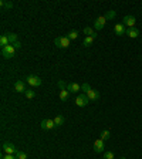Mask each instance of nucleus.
<instances>
[{
  "instance_id": "31",
  "label": "nucleus",
  "mask_w": 142,
  "mask_h": 159,
  "mask_svg": "<svg viewBox=\"0 0 142 159\" xmlns=\"http://www.w3.org/2000/svg\"><path fill=\"white\" fill-rule=\"evenodd\" d=\"M120 159H126V158H125V156H121V158H120Z\"/></svg>"
},
{
  "instance_id": "1",
  "label": "nucleus",
  "mask_w": 142,
  "mask_h": 159,
  "mask_svg": "<svg viewBox=\"0 0 142 159\" xmlns=\"http://www.w3.org/2000/svg\"><path fill=\"white\" fill-rule=\"evenodd\" d=\"M70 41L71 40L68 37H55L54 40V44L58 47V49H67V47H70Z\"/></svg>"
},
{
  "instance_id": "26",
  "label": "nucleus",
  "mask_w": 142,
  "mask_h": 159,
  "mask_svg": "<svg viewBox=\"0 0 142 159\" xmlns=\"http://www.w3.org/2000/svg\"><path fill=\"white\" fill-rule=\"evenodd\" d=\"M114 17H115V11L114 10L107 11V14H105V19H107V20H109V19H114Z\"/></svg>"
},
{
  "instance_id": "29",
  "label": "nucleus",
  "mask_w": 142,
  "mask_h": 159,
  "mask_svg": "<svg viewBox=\"0 0 142 159\" xmlns=\"http://www.w3.org/2000/svg\"><path fill=\"white\" fill-rule=\"evenodd\" d=\"M1 159H17V158L14 156V155H3Z\"/></svg>"
},
{
  "instance_id": "17",
  "label": "nucleus",
  "mask_w": 142,
  "mask_h": 159,
  "mask_svg": "<svg viewBox=\"0 0 142 159\" xmlns=\"http://www.w3.org/2000/svg\"><path fill=\"white\" fill-rule=\"evenodd\" d=\"M10 41H9V37H7V34H3L1 37H0V46L1 47H6V46H9Z\"/></svg>"
},
{
  "instance_id": "23",
  "label": "nucleus",
  "mask_w": 142,
  "mask_h": 159,
  "mask_svg": "<svg viewBox=\"0 0 142 159\" xmlns=\"http://www.w3.org/2000/svg\"><path fill=\"white\" fill-rule=\"evenodd\" d=\"M16 158L17 159H27V155H26V152H23V151H17Z\"/></svg>"
},
{
  "instance_id": "15",
  "label": "nucleus",
  "mask_w": 142,
  "mask_h": 159,
  "mask_svg": "<svg viewBox=\"0 0 142 159\" xmlns=\"http://www.w3.org/2000/svg\"><path fill=\"white\" fill-rule=\"evenodd\" d=\"M126 36L131 37V39H137L138 36H139V31H138V28H135V27L126 28Z\"/></svg>"
},
{
  "instance_id": "18",
  "label": "nucleus",
  "mask_w": 142,
  "mask_h": 159,
  "mask_svg": "<svg viewBox=\"0 0 142 159\" xmlns=\"http://www.w3.org/2000/svg\"><path fill=\"white\" fill-rule=\"evenodd\" d=\"M94 37H91V36H88V37H85V39H84V41H82V44H84V47H90V46H91V44L94 43Z\"/></svg>"
},
{
  "instance_id": "9",
  "label": "nucleus",
  "mask_w": 142,
  "mask_h": 159,
  "mask_svg": "<svg viewBox=\"0 0 142 159\" xmlns=\"http://www.w3.org/2000/svg\"><path fill=\"white\" fill-rule=\"evenodd\" d=\"M135 23H137V20H135V17L131 16V14L125 16L124 20H122V24H124V26H128V28H132L135 26Z\"/></svg>"
},
{
  "instance_id": "25",
  "label": "nucleus",
  "mask_w": 142,
  "mask_h": 159,
  "mask_svg": "<svg viewBox=\"0 0 142 159\" xmlns=\"http://www.w3.org/2000/svg\"><path fill=\"white\" fill-rule=\"evenodd\" d=\"M0 6H1V7L11 9V7H13V3H11V1H0Z\"/></svg>"
},
{
  "instance_id": "14",
  "label": "nucleus",
  "mask_w": 142,
  "mask_h": 159,
  "mask_svg": "<svg viewBox=\"0 0 142 159\" xmlns=\"http://www.w3.org/2000/svg\"><path fill=\"white\" fill-rule=\"evenodd\" d=\"M14 91L17 93H26V85L23 81H16L14 82Z\"/></svg>"
},
{
  "instance_id": "22",
  "label": "nucleus",
  "mask_w": 142,
  "mask_h": 159,
  "mask_svg": "<svg viewBox=\"0 0 142 159\" xmlns=\"http://www.w3.org/2000/svg\"><path fill=\"white\" fill-rule=\"evenodd\" d=\"M67 37L70 40H75L77 37H78V31H75V30H72V31H70V33L67 34Z\"/></svg>"
},
{
  "instance_id": "5",
  "label": "nucleus",
  "mask_w": 142,
  "mask_h": 159,
  "mask_svg": "<svg viewBox=\"0 0 142 159\" xmlns=\"http://www.w3.org/2000/svg\"><path fill=\"white\" fill-rule=\"evenodd\" d=\"M26 81H27V84L30 85V87H40L41 85V78L37 77V75H28L27 78H26Z\"/></svg>"
},
{
  "instance_id": "21",
  "label": "nucleus",
  "mask_w": 142,
  "mask_h": 159,
  "mask_svg": "<svg viewBox=\"0 0 142 159\" xmlns=\"http://www.w3.org/2000/svg\"><path fill=\"white\" fill-rule=\"evenodd\" d=\"M109 138H111V131L105 129V131L101 134V139H102V141H107V139H109Z\"/></svg>"
},
{
  "instance_id": "20",
  "label": "nucleus",
  "mask_w": 142,
  "mask_h": 159,
  "mask_svg": "<svg viewBox=\"0 0 142 159\" xmlns=\"http://www.w3.org/2000/svg\"><path fill=\"white\" fill-rule=\"evenodd\" d=\"M7 37H9V41H10V44H14L19 41V39H17V34L14 33H7Z\"/></svg>"
},
{
  "instance_id": "11",
  "label": "nucleus",
  "mask_w": 142,
  "mask_h": 159,
  "mask_svg": "<svg viewBox=\"0 0 142 159\" xmlns=\"http://www.w3.org/2000/svg\"><path fill=\"white\" fill-rule=\"evenodd\" d=\"M85 95L88 97V99H90V101H98V99H99L98 91H95V90H93V88H91V90H90Z\"/></svg>"
},
{
  "instance_id": "7",
  "label": "nucleus",
  "mask_w": 142,
  "mask_h": 159,
  "mask_svg": "<svg viewBox=\"0 0 142 159\" xmlns=\"http://www.w3.org/2000/svg\"><path fill=\"white\" fill-rule=\"evenodd\" d=\"M105 22H107V19H105V16H99L95 19V22H94V28L97 30V31H99V30H102L105 26Z\"/></svg>"
},
{
  "instance_id": "30",
  "label": "nucleus",
  "mask_w": 142,
  "mask_h": 159,
  "mask_svg": "<svg viewBox=\"0 0 142 159\" xmlns=\"http://www.w3.org/2000/svg\"><path fill=\"white\" fill-rule=\"evenodd\" d=\"M11 46H13V47H14V49H20V47H22V43H20V41H17V43H14V44H11Z\"/></svg>"
},
{
  "instance_id": "2",
  "label": "nucleus",
  "mask_w": 142,
  "mask_h": 159,
  "mask_svg": "<svg viewBox=\"0 0 142 159\" xmlns=\"http://www.w3.org/2000/svg\"><path fill=\"white\" fill-rule=\"evenodd\" d=\"M14 53H16V49H14L11 44L6 46V47H1V55H3L4 58H11V57L14 55Z\"/></svg>"
},
{
  "instance_id": "12",
  "label": "nucleus",
  "mask_w": 142,
  "mask_h": 159,
  "mask_svg": "<svg viewBox=\"0 0 142 159\" xmlns=\"http://www.w3.org/2000/svg\"><path fill=\"white\" fill-rule=\"evenodd\" d=\"M114 31L117 36H122V34H126V28L124 24H121V23H118V24H115L114 27Z\"/></svg>"
},
{
  "instance_id": "24",
  "label": "nucleus",
  "mask_w": 142,
  "mask_h": 159,
  "mask_svg": "<svg viewBox=\"0 0 142 159\" xmlns=\"http://www.w3.org/2000/svg\"><path fill=\"white\" fill-rule=\"evenodd\" d=\"M26 97H27L28 99H31V98H34V97H36V93H34V91H31V90H26Z\"/></svg>"
},
{
  "instance_id": "4",
  "label": "nucleus",
  "mask_w": 142,
  "mask_h": 159,
  "mask_svg": "<svg viewBox=\"0 0 142 159\" xmlns=\"http://www.w3.org/2000/svg\"><path fill=\"white\" fill-rule=\"evenodd\" d=\"M58 87L61 88L60 91V99L61 101H67L68 99V97H70V91L66 88V84H64V81H58Z\"/></svg>"
},
{
  "instance_id": "27",
  "label": "nucleus",
  "mask_w": 142,
  "mask_h": 159,
  "mask_svg": "<svg viewBox=\"0 0 142 159\" xmlns=\"http://www.w3.org/2000/svg\"><path fill=\"white\" fill-rule=\"evenodd\" d=\"M81 90L84 91V94H87L88 91L91 90V87H90V84H87V82H85V84H82V85H81Z\"/></svg>"
},
{
  "instance_id": "13",
  "label": "nucleus",
  "mask_w": 142,
  "mask_h": 159,
  "mask_svg": "<svg viewBox=\"0 0 142 159\" xmlns=\"http://www.w3.org/2000/svg\"><path fill=\"white\" fill-rule=\"evenodd\" d=\"M66 88L70 91V93H77V91H80V90H81V85H80V84H77V82H70V84H67Z\"/></svg>"
},
{
  "instance_id": "28",
  "label": "nucleus",
  "mask_w": 142,
  "mask_h": 159,
  "mask_svg": "<svg viewBox=\"0 0 142 159\" xmlns=\"http://www.w3.org/2000/svg\"><path fill=\"white\" fill-rule=\"evenodd\" d=\"M115 155L114 152H104V159H114Z\"/></svg>"
},
{
  "instance_id": "10",
  "label": "nucleus",
  "mask_w": 142,
  "mask_h": 159,
  "mask_svg": "<svg viewBox=\"0 0 142 159\" xmlns=\"http://www.w3.org/2000/svg\"><path fill=\"white\" fill-rule=\"evenodd\" d=\"M54 126H55L54 119H43V121H41V129H44V131L53 129Z\"/></svg>"
},
{
  "instance_id": "6",
  "label": "nucleus",
  "mask_w": 142,
  "mask_h": 159,
  "mask_svg": "<svg viewBox=\"0 0 142 159\" xmlns=\"http://www.w3.org/2000/svg\"><path fill=\"white\" fill-rule=\"evenodd\" d=\"M88 97L85 95V94H80V95H77L75 98V105L77 107H87L88 105Z\"/></svg>"
},
{
  "instance_id": "3",
  "label": "nucleus",
  "mask_w": 142,
  "mask_h": 159,
  "mask_svg": "<svg viewBox=\"0 0 142 159\" xmlns=\"http://www.w3.org/2000/svg\"><path fill=\"white\" fill-rule=\"evenodd\" d=\"M17 151H19V149H17L11 142L3 143V152H4V155H16Z\"/></svg>"
},
{
  "instance_id": "16",
  "label": "nucleus",
  "mask_w": 142,
  "mask_h": 159,
  "mask_svg": "<svg viewBox=\"0 0 142 159\" xmlns=\"http://www.w3.org/2000/svg\"><path fill=\"white\" fill-rule=\"evenodd\" d=\"M84 33L87 34V37L88 36H91V37H94V39H97V36H98V34L95 33L91 27H84Z\"/></svg>"
},
{
  "instance_id": "19",
  "label": "nucleus",
  "mask_w": 142,
  "mask_h": 159,
  "mask_svg": "<svg viewBox=\"0 0 142 159\" xmlns=\"http://www.w3.org/2000/svg\"><path fill=\"white\" fill-rule=\"evenodd\" d=\"M54 124H55V126H61L63 124H64V116H63V115H57L54 118Z\"/></svg>"
},
{
  "instance_id": "8",
  "label": "nucleus",
  "mask_w": 142,
  "mask_h": 159,
  "mask_svg": "<svg viewBox=\"0 0 142 159\" xmlns=\"http://www.w3.org/2000/svg\"><path fill=\"white\" fill-rule=\"evenodd\" d=\"M105 141H102L101 138L97 139L95 142H94V152H97V154H101V152H104L105 149Z\"/></svg>"
}]
</instances>
